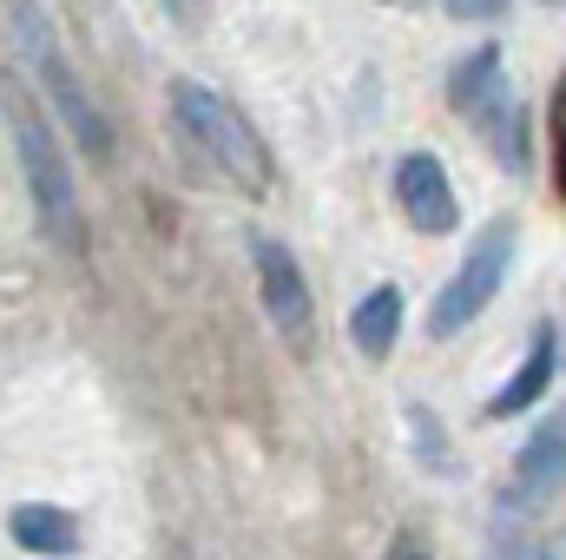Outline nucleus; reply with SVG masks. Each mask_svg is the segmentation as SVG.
<instances>
[{"label": "nucleus", "instance_id": "nucleus-1", "mask_svg": "<svg viewBox=\"0 0 566 560\" xmlns=\"http://www.w3.org/2000/svg\"><path fill=\"white\" fill-rule=\"evenodd\" d=\"M0 113H7V133L20 152V178H27V198L40 211V231L60 245V251H86V211H80V191H73V172H66V152L53 139V126L40 120V106L27 100L20 80L0 73Z\"/></svg>", "mask_w": 566, "mask_h": 560}, {"label": "nucleus", "instance_id": "nucleus-2", "mask_svg": "<svg viewBox=\"0 0 566 560\" xmlns=\"http://www.w3.org/2000/svg\"><path fill=\"white\" fill-rule=\"evenodd\" d=\"M7 27H13V46H20V60L40 73V86H46V100H53V113H60V133L80 145L86 158H113V120H106V106L93 100V86L80 80V66L66 60V46H60V33H53V20L40 13V0H7Z\"/></svg>", "mask_w": 566, "mask_h": 560}, {"label": "nucleus", "instance_id": "nucleus-3", "mask_svg": "<svg viewBox=\"0 0 566 560\" xmlns=\"http://www.w3.org/2000/svg\"><path fill=\"white\" fill-rule=\"evenodd\" d=\"M171 113H178V133L198 145V158L218 165V178H231L244 198L271 191V145L258 139L238 100H224L205 80H171Z\"/></svg>", "mask_w": 566, "mask_h": 560}, {"label": "nucleus", "instance_id": "nucleus-4", "mask_svg": "<svg viewBox=\"0 0 566 560\" xmlns=\"http://www.w3.org/2000/svg\"><path fill=\"white\" fill-rule=\"evenodd\" d=\"M448 106L468 120V126H481V139L501 152V165H527V145H521V106H514V86H507V60H501V46L494 40H481L474 53H461L454 60V73H448Z\"/></svg>", "mask_w": 566, "mask_h": 560}, {"label": "nucleus", "instance_id": "nucleus-5", "mask_svg": "<svg viewBox=\"0 0 566 560\" xmlns=\"http://www.w3.org/2000/svg\"><path fill=\"white\" fill-rule=\"evenodd\" d=\"M507 265H514V218H488V225H481V238L468 245L461 271L434 290V303H428V336H461V330H468L494 297H501Z\"/></svg>", "mask_w": 566, "mask_h": 560}, {"label": "nucleus", "instance_id": "nucleus-6", "mask_svg": "<svg viewBox=\"0 0 566 560\" xmlns=\"http://www.w3.org/2000/svg\"><path fill=\"white\" fill-rule=\"evenodd\" d=\"M251 271H258V303L271 317L290 350H310V323H316V303H310V283H303V265L290 258V245L258 231L251 238Z\"/></svg>", "mask_w": 566, "mask_h": 560}, {"label": "nucleus", "instance_id": "nucleus-7", "mask_svg": "<svg viewBox=\"0 0 566 560\" xmlns=\"http://www.w3.org/2000/svg\"><path fill=\"white\" fill-rule=\"evenodd\" d=\"M396 205H402V218H409L416 231H428V238H448V231L461 225L448 165H441L434 152H409V158L396 165Z\"/></svg>", "mask_w": 566, "mask_h": 560}, {"label": "nucleus", "instance_id": "nucleus-8", "mask_svg": "<svg viewBox=\"0 0 566 560\" xmlns=\"http://www.w3.org/2000/svg\"><path fill=\"white\" fill-rule=\"evenodd\" d=\"M560 481H566V409H554L547 422H534V435L514 455V495L547 501Z\"/></svg>", "mask_w": 566, "mask_h": 560}, {"label": "nucleus", "instance_id": "nucleus-9", "mask_svg": "<svg viewBox=\"0 0 566 560\" xmlns=\"http://www.w3.org/2000/svg\"><path fill=\"white\" fill-rule=\"evenodd\" d=\"M554 363H560V343H554V323H534V336H527V356H521V370L494 390V403H488V416L507 422L521 416V409H534L541 396H547V383H554Z\"/></svg>", "mask_w": 566, "mask_h": 560}, {"label": "nucleus", "instance_id": "nucleus-10", "mask_svg": "<svg viewBox=\"0 0 566 560\" xmlns=\"http://www.w3.org/2000/svg\"><path fill=\"white\" fill-rule=\"evenodd\" d=\"M7 535H13V548L46 554V560L80 554V528H73V515L53 508V501H20V508L7 515Z\"/></svg>", "mask_w": 566, "mask_h": 560}, {"label": "nucleus", "instance_id": "nucleus-11", "mask_svg": "<svg viewBox=\"0 0 566 560\" xmlns=\"http://www.w3.org/2000/svg\"><path fill=\"white\" fill-rule=\"evenodd\" d=\"M396 336H402V290H396V283H376V290L349 310V343L382 363V356L396 350Z\"/></svg>", "mask_w": 566, "mask_h": 560}, {"label": "nucleus", "instance_id": "nucleus-12", "mask_svg": "<svg viewBox=\"0 0 566 560\" xmlns=\"http://www.w3.org/2000/svg\"><path fill=\"white\" fill-rule=\"evenodd\" d=\"M554 191L566 198V80L554 93Z\"/></svg>", "mask_w": 566, "mask_h": 560}, {"label": "nucleus", "instance_id": "nucleus-13", "mask_svg": "<svg viewBox=\"0 0 566 560\" xmlns=\"http://www.w3.org/2000/svg\"><path fill=\"white\" fill-rule=\"evenodd\" d=\"M501 7H507V0H441V13H454V20H468V27L501 20Z\"/></svg>", "mask_w": 566, "mask_h": 560}, {"label": "nucleus", "instance_id": "nucleus-14", "mask_svg": "<svg viewBox=\"0 0 566 560\" xmlns=\"http://www.w3.org/2000/svg\"><path fill=\"white\" fill-rule=\"evenodd\" d=\"M382 560H434V548H428L416 528H402V535L389 541V554H382Z\"/></svg>", "mask_w": 566, "mask_h": 560}, {"label": "nucleus", "instance_id": "nucleus-15", "mask_svg": "<svg viewBox=\"0 0 566 560\" xmlns=\"http://www.w3.org/2000/svg\"><path fill=\"white\" fill-rule=\"evenodd\" d=\"M488 560H554L547 548H534V541H521V548H494Z\"/></svg>", "mask_w": 566, "mask_h": 560}, {"label": "nucleus", "instance_id": "nucleus-16", "mask_svg": "<svg viewBox=\"0 0 566 560\" xmlns=\"http://www.w3.org/2000/svg\"><path fill=\"white\" fill-rule=\"evenodd\" d=\"M198 7H205V0H165V13H171V20H185V27L198 20Z\"/></svg>", "mask_w": 566, "mask_h": 560}, {"label": "nucleus", "instance_id": "nucleus-17", "mask_svg": "<svg viewBox=\"0 0 566 560\" xmlns=\"http://www.w3.org/2000/svg\"><path fill=\"white\" fill-rule=\"evenodd\" d=\"M547 7H560V0H547Z\"/></svg>", "mask_w": 566, "mask_h": 560}]
</instances>
